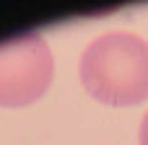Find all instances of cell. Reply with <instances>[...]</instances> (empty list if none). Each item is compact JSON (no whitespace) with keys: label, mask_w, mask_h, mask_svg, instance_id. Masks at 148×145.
Listing matches in <instances>:
<instances>
[{"label":"cell","mask_w":148,"mask_h":145,"mask_svg":"<svg viewBox=\"0 0 148 145\" xmlns=\"http://www.w3.org/2000/svg\"><path fill=\"white\" fill-rule=\"evenodd\" d=\"M138 140H140V145H148V112H146V117H143V122H140V135H138Z\"/></svg>","instance_id":"cell-3"},{"label":"cell","mask_w":148,"mask_h":145,"mask_svg":"<svg viewBox=\"0 0 148 145\" xmlns=\"http://www.w3.org/2000/svg\"><path fill=\"white\" fill-rule=\"evenodd\" d=\"M55 60L44 36L29 31L0 42V106L18 109L44 96Z\"/></svg>","instance_id":"cell-2"},{"label":"cell","mask_w":148,"mask_h":145,"mask_svg":"<svg viewBox=\"0 0 148 145\" xmlns=\"http://www.w3.org/2000/svg\"><path fill=\"white\" fill-rule=\"evenodd\" d=\"M81 86L107 106H135L148 99V42L130 31L96 36L81 54Z\"/></svg>","instance_id":"cell-1"}]
</instances>
